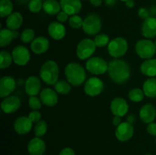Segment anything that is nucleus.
<instances>
[{
  "label": "nucleus",
  "instance_id": "obj_1",
  "mask_svg": "<svg viewBox=\"0 0 156 155\" xmlns=\"http://www.w3.org/2000/svg\"><path fill=\"white\" fill-rule=\"evenodd\" d=\"M108 75L116 84H123L130 77V68L122 59H114L108 64Z\"/></svg>",
  "mask_w": 156,
  "mask_h": 155
},
{
  "label": "nucleus",
  "instance_id": "obj_2",
  "mask_svg": "<svg viewBox=\"0 0 156 155\" xmlns=\"http://www.w3.org/2000/svg\"><path fill=\"white\" fill-rule=\"evenodd\" d=\"M65 75L67 81L73 86L82 85L86 79L85 69L79 63L71 62L65 68Z\"/></svg>",
  "mask_w": 156,
  "mask_h": 155
},
{
  "label": "nucleus",
  "instance_id": "obj_3",
  "mask_svg": "<svg viewBox=\"0 0 156 155\" xmlns=\"http://www.w3.org/2000/svg\"><path fill=\"white\" fill-rule=\"evenodd\" d=\"M59 74V66L53 60H49L43 64L40 70V76L47 84L54 85L58 81Z\"/></svg>",
  "mask_w": 156,
  "mask_h": 155
},
{
  "label": "nucleus",
  "instance_id": "obj_4",
  "mask_svg": "<svg viewBox=\"0 0 156 155\" xmlns=\"http://www.w3.org/2000/svg\"><path fill=\"white\" fill-rule=\"evenodd\" d=\"M102 24L100 17L94 13L87 15L84 19L82 30L89 36L97 35L101 30Z\"/></svg>",
  "mask_w": 156,
  "mask_h": 155
},
{
  "label": "nucleus",
  "instance_id": "obj_5",
  "mask_svg": "<svg viewBox=\"0 0 156 155\" xmlns=\"http://www.w3.org/2000/svg\"><path fill=\"white\" fill-rule=\"evenodd\" d=\"M128 50V43L124 38L116 37L110 41L108 51L111 56L117 59L124 56Z\"/></svg>",
  "mask_w": 156,
  "mask_h": 155
},
{
  "label": "nucleus",
  "instance_id": "obj_6",
  "mask_svg": "<svg viewBox=\"0 0 156 155\" xmlns=\"http://www.w3.org/2000/svg\"><path fill=\"white\" fill-rule=\"evenodd\" d=\"M136 52L142 59H152L156 53L155 43L150 40H140L136 44Z\"/></svg>",
  "mask_w": 156,
  "mask_h": 155
},
{
  "label": "nucleus",
  "instance_id": "obj_7",
  "mask_svg": "<svg viewBox=\"0 0 156 155\" xmlns=\"http://www.w3.org/2000/svg\"><path fill=\"white\" fill-rule=\"evenodd\" d=\"M94 41L89 38H85L79 43L76 49V55L81 60L90 59L96 50Z\"/></svg>",
  "mask_w": 156,
  "mask_h": 155
},
{
  "label": "nucleus",
  "instance_id": "obj_8",
  "mask_svg": "<svg viewBox=\"0 0 156 155\" xmlns=\"http://www.w3.org/2000/svg\"><path fill=\"white\" fill-rule=\"evenodd\" d=\"M85 67L90 73L99 75V74H105L108 71V64L102 58L94 56V57H91L87 60Z\"/></svg>",
  "mask_w": 156,
  "mask_h": 155
},
{
  "label": "nucleus",
  "instance_id": "obj_9",
  "mask_svg": "<svg viewBox=\"0 0 156 155\" xmlns=\"http://www.w3.org/2000/svg\"><path fill=\"white\" fill-rule=\"evenodd\" d=\"M104 82L100 78L91 77L85 81L84 91L87 95L90 97H96L101 94L104 90Z\"/></svg>",
  "mask_w": 156,
  "mask_h": 155
},
{
  "label": "nucleus",
  "instance_id": "obj_10",
  "mask_svg": "<svg viewBox=\"0 0 156 155\" xmlns=\"http://www.w3.org/2000/svg\"><path fill=\"white\" fill-rule=\"evenodd\" d=\"M12 58L16 65L20 66L26 65L30 59L29 50L24 46H17L12 50Z\"/></svg>",
  "mask_w": 156,
  "mask_h": 155
},
{
  "label": "nucleus",
  "instance_id": "obj_11",
  "mask_svg": "<svg viewBox=\"0 0 156 155\" xmlns=\"http://www.w3.org/2000/svg\"><path fill=\"white\" fill-rule=\"evenodd\" d=\"M134 134V128L132 124L128 122H122L120 126L117 127L115 131L116 138L120 141L124 142V141H129L132 138Z\"/></svg>",
  "mask_w": 156,
  "mask_h": 155
},
{
  "label": "nucleus",
  "instance_id": "obj_12",
  "mask_svg": "<svg viewBox=\"0 0 156 155\" xmlns=\"http://www.w3.org/2000/svg\"><path fill=\"white\" fill-rule=\"evenodd\" d=\"M16 88V81L11 76H4L0 80V97L5 98L12 94Z\"/></svg>",
  "mask_w": 156,
  "mask_h": 155
},
{
  "label": "nucleus",
  "instance_id": "obj_13",
  "mask_svg": "<svg viewBox=\"0 0 156 155\" xmlns=\"http://www.w3.org/2000/svg\"><path fill=\"white\" fill-rule=\"evenodd\" d=\"M111 110L114 115L123 117L127 114L129 105L125 99L122 97H116L111 103Z\"/></svg>",
  "mask_w": 156,
  "mask_h": 155
},
{
  "label": "nucleus",
  "instance_id": "obj_14",
  "mask_svg": "<svg viewBox=\"0 0 156 155\" xmlns=\"http://www.w3.org/2000/svg\"><path fill=\"white\" fill-rule=\"evenodd\" d=\"M21 100L16 96H9L5 97L1 103L2 110L6 114L16 112L21 106Z\"/></svg>",
  "mask_w": 156,
  "mask_h": 155
},
{
  "label": "nucleus",
  "instance_id": "obj_15",
  "mask_svg": "<svg viewBox=\"0 0 156 155\" xmlns=\"http://www.w3.org/2000/svg\"><path fill=\"white\" fill-rule=\"evenodd\" d=\"M40 98L43 104L47 106H53L57 104L59 97L57 92L51 88H44L40 93Z\"/></svg>",
  "mask_w": 156,
  "mask_h": 155
},
{
  "label": "nucleus",
  "instance_id": "obj_16",
  "mask_svg": "<svg viewBox=\"0 0 156 155\" xmlns=\"http://www.w3.org/2000/svg\"><path fill=\"white\" fill-rule=\"evenodd\" d=\"M59 2L62 11L71 16L77 15L82 7L81 0H60Z\"/></svg>",
  "mask_w": 156,
  "mask_h": 155
},
{
  "label": "nucleus",
  "instance_id": "obj_17",
  "mask_svg": "<svg viewBox=\"0 0 156 155\" xmlns=\"http://www.w3.org/2000/svg\"><path fill=\"white\" fill-rule=\"evenodd\" d=\"M45 150V142L39 137H35L29 141L27 151L30 155H44Z\"/></svg>",
  "mask_w": 156,
  "mask_h": 155
},
{
  "label": "nucleus",
  "instance_id": "obj_18",
  "mask_svg": "<svg viewBox=\"0 0 156 155\" xmlns=\"http://www.w3.org/2000/svg\"><path fill=\"white\" fill-rule=\"evenodd\" d=\"M32 122L27 116H21L15 120L14 123L15 131L19 135H26L32 129Z\"/></svg>",
  "mask_w": 156,
  "mask_h": 155
},
{
  "label": "nucleus",
  "instance_id": "obj_19",
  "mask_svg": "<svg viewBox=\"0 0 156 155\" xmlns=\"http://www.w3.org/2000/svg\"><path fill=\"white\" fill-rule=\"evenodd\" d=\"M50 47V42L48 39L44 36H37L35 38L30 44L32 52L37 55H41L46 53Z\"/></svg>",
  "mask_w": 156,
  "mask_h": 155
},
{
  "label": "nucleus",
  "instance_id": "obj_20",
  "mask_svg": "<svg viewBox=\"0 0 156 155\" xmlns=\"http://www.w3.org/2000/svg\"><path fill=\"white\" fill-rule=\"evenodd\" d=\"M41 82L36 76H30L25 81V91L27 95L37 96L41 93Z\"/></svg>",
  "mask_w": 156,
  "mask_h": 155
},
{
  "label": "nucleus",
  "instance_id": "obj_21",
  "mask_svg": "<svg viewBox=\"0 0 156 155\" xmlns=\"http://www.w3.org/2000/svg\"><path fill=\"white\" fill-rule=\"evenodd\" d=\"M47 30H48L49 35L56 40H62L66 33L65 26L62 23L57 22V21L50 23L48 26Z\"/></svg>",
  "mask_w": 156,
  "mask_h": 155
},
{
  "label": "nucleus",
  "instance_id": "obj_22",
  "mask_svg": "<svg viewBox=\"0 0 156 155\" xmlns=\"http://www.w3.org/2000/svg\"><path fill=\"white\" fill-rule=\"evenodd\" d=\"M142 33L146 38H154L156 36V18L149 17L144 20L142 26Z\"/></svg>",
  "mask_w": 156,
  "mask_h": 155
},
{
  "label": "nucleus",
  "instance_id": "obj_23",
  "mask_svg": "<svg viewBox=\"0 0 156 155\" xmlns=\"http://www.w3.org/2000/svg\"><path fill=\"white\" fill-rule=\"evenodd\" d=\"M140 116L145 123L152 122L155 119L156 109L152 104H146L142 106L140 110Z\"/></svg>",
  "mask_w": 156,
  "mask_h": 155
},
{
  "label": "nucleus",
  "instance_id": "obj_24",
  "mask_svg": "<svg viewBox=\"0 0 156 155\" xmlns=\"http://www.w3.org/2000/svg\"><path fill=\"white\" fill-rule=\"evenodd\" d=\"M23 23V17L19 12H12L6 19V26L8 29L17 30L21 27Z\"/></svg>",
  "mask_w": 156,
  "mask_h": 155
},
{
  "label": "nucleus",
  "instance_id": "obj_25",
  "mask_svg": "<svg viewBox=\"0 0 156 155\" xmlns=\"http://www.w3.org/2000/svg\"><path fill=\"white\" fill-rule=\"evenodd\" d=\"M140 71L144 75L149 77L156 76V59H149L142 63Z\"/></svg>",
  "mask_w": 156,
  "mask_h": 155
},
{
  "label": "nucleus",
  "instance_id": "obj_26",
  "mask_svg": "<svg viewBox=\"0 0 156 155\" xmlns=\"http://www.w3.org/2000/svg\"><path fill=\"white\" fill-rule=\"evenodd\" d=\"M43 9L47 15H54L60 12V2L56 0H45L43 5Z\"/></svg>",
  "mask_w": 156,
  "mask_h": 155
},
{
  "label": "nucleus",
  "instance_id": "obj_27",
  "mask_svg": "<svg viewBox=\"0 0 156 155\" xmlns=\"http://www.w3.org/2000/svg\"><path fill=\"white\" fill-rule=\"evenodd\" d=\"M143 91L146 97L149 98L156 97V78H150L143 84Z\"/></svg>",
  "mask_w": 156,
  "mask_h": 155
},
{
  "label": "nucleus",
  "instance_id": "obj_28",
  "mask_svg": "<svg viewBox=\"0 0 156 155\" xmlns=\"http://www.w3.org/2000/svg\"><path fill=\"white\" fill-rule=\"evenodd\" d=\"M13 39H15L13 30L6 28L2 29L0 32V46L2 47L9 45Z\"/></svg>",
  "mask_w": 156,
  "mask_h": 155
},
{
  "label": "nucleus",
  "instance_id": "obj_29",
  "mask_svg": "<svg viewBox=\"0 0 156 155\" xmlns=\"http://www.w3.org/2000/svg\"><path fill=\"white\" fill-rule=\"evenodd\" d=\"M13 11V4L11 0H1L0 2V15L2 18L9 17Z\"/></svg>",
  "mask_w": 156,
  "mask_h": 155
},
{
  "label": "nucleus",
  "instance_id": "obj_30",
  "mask_svg": "<svg viewBox=\"0 0 156 155\" xmlns=\"http://www.w3.org/2000/svg\"><path fill=\"white\" fill-rule=\"evenodd\" d=\"M54 89L59 94L66 95L69 93L70 90H71V86H70V83L69 81H66L65 80H60L58 81L55 84Z\"/></svg>",
  "mask_w": 156,
  "mask_h": 155
},
{
  "label": "nucleus",
  "instance_id": "obj_31",
  "mask_svg": "<svg viewBox=\"0 0 156 155\" xmlns=\"http://www.w3.org/2000/svg\"><path fill=\"white\" fill-rule=\"evenodd\" d=\"M0 68L2 69H4V68H9L12 63V61H13V58H12V55L10 53H9L8 51L5 50H2L0 53Z\"/></svg>",
  "mask_w": 156,
  "mask_h": 155
},
{
  "label": "nucleus",
  "instance_id": "obj_32",
  "mask_svg": "<svg viewBox=\"0 0 156 155\" xmlns=\"http://www.w3.org/2000/svg\"><path fill=\"white\" fill-rule=\"evenodd\" d=\"M128 96L131 101L134 102V103H139L143 100L146 95H145L143 90H141L140 88H133V89L130 90Z\"/></svg>",
  "mask_w": 156,
  "mask_h": 155
},
{
  "label": "nucleus",
  "instance_id": "obj_33",
  "mask_svg": "<svg viewBox=\"0 0 156 155\" xmlns=\"http://www.w3.org/2000/svg\"><path fill=\"white\" fill-rule=\"evenodd\" d=\"M47 131V124L44 120H41L36 123L34 126V134L36 137H41L44 136L46 134Z\"/></svg>",
  "mask_w": 156,
  "mask_h": 155
},
{
  "label": "nucleus",
  "instance_id": "obj_34",
  "mask_svg": "<svg viewBox=\"0 0 156 155\" xmlns=\"http://www.w3.org/2000/svg\"><path fill=\"white\" fill-rule=\"evenodd\" d=\"M35 32L33 29L27 28L22 31L21 34V40L24 43H29L32 42L34 38Z\"/></svg>",
  "mask_w": 156,
  "mask_h": 155
},
{
  "label": "nucleus",
  "instance_id": "obj_35",
  "mask_svg": "<svg viewBox=\"0 0 156 155\" xmlns=\"http://www.w3.org/2000/svg\"><path fill=\"white\" fill-rule=\"evenodd\" d=\"M94 43L97 47H104L106 45H108L110 43V38L106 33H101L98 34L94 37Z\"/></svg>",
  "mask_w": 156,
  "mask_h": 155
},
{
  "label": "nucleus",
  "instance_id": "obj_36",
  "mask_svg": "<svg viewBox=\"0 0 156 155\" xmlns=\"http://www.w3.org/2000/svg\"><path fill=\"white\" fill-rule=\"evenodd\" d=\"M83 22L84 20L77 15H72L69 19V24L73 29H79L80 27H82Z\"/></svg>",
  "mask_w": 156,
  "mask_h": 155
},
{
  "label": "nucleus",
  "instance_id": "obj_37",
  "mask_svg": "<svg viewBox=\"0 0 156 155\" xmlns=\"http://www.w3.org/2000/svg\"><path fill=\"white\" fill-rule=\"evenodd\" d=\"M42 0H30L28 2V9L33 13H37L43 9Z\"/></svg>",
  "mask_w": 156,
  "mask_h": 155
},
{
  "label": "nucleus",
  "instance_id": "obj_38",
  "mask_svg": "<svg viewBox=\"0 0 156 155\" xmlns=\"http://www.w3.org/2000/svg\"><path fill=\"white\" fill-rule=\"evenodd\" d=\"M42 101L41 98H38L36 96H31L29 97L28 100V105L30 109L33 110H38L42 106Z\"/></svg>",
  "mask_w": 156,
  "mask_h": 155
},
{
  "label": "nucleus",
  "instance_id": "obj_39",
  "mask_svg": "<svg viewBox=\"0 0 156 155\" xmlns=\"http://www.w3.org/2000/svg\"><path fill=\"white\" fill-rule=\"evenodd\" d=\"M28 117L30 121L34 123H37L41 120V114L39 111L34 110L28 114Z\"/></svg>",
  "mask_w": 156,
  "mask_h": 155
},
{
  "label": "nucleus",
  "instance_id": "obj_40",
  "mask_svg": "<svg viewBox=\"0 0 156 155\" xmlns=\"http://www.w3.org/2000/svg\"><path fill=\"white\" fill-rule=\"evenodd\" d=\"M146 131L149 135H152V136H156V123L153 122L149 123L146 127Z\"/></svg>",
  "mask_w": 156,
  "mask_h": 155
},
{
  "label": "nucleus",
  "instance_id": "obj_41",
  "mask_svg": "<svg viewBox=\"0 0 156 155\" xmlns=\"http://www.w3.org/2000/svg\"><path fill=\"white\" fill-rule=\"evenodd\" d=\"M56 18H57V20L59 22L63 23L66 22L68 20L69 15L67 13H66L65 12H63V11H61V12H59L57 14V17Z\"/></svg>",
  "mask_w": 156,
  "mask_h": 155
},
{
  "label": "nucleus",
  "instance_id": "obj_42",
  "mask_svg": "<svg viewBox=\"0 0 156 155\" xmlns=\"http://www.w3.org/2000/svg\"><path fill=\"white\" fill-rule=\"evenodd\" d=\"M138 15L139 16H140V18L146 20V18H148L149 17V11L146 9H145V8H141V9H139Z\"/></svg>",
  "mask_w": 156,
  "mask_h": 155
},
{
  "label": "nucleus",
  "instance_id": "obj_43",
  "mask_svg": "<svg viewBox=\"0 0 156 155\" xmlns=\"http://www.w3.org/2000/svg\"><path fill=\"white\" fill-rule=\"evenodd\" d=\"M59 155H76V153L71 147H65L59 152Z\"/></svg>",
  "mask_w": 156,
  "mask_h": 155
},
{
  "label": "nucleus",
  "instance_id": "obj_44",
  "mask_svg": "<svg viewBox=\"0 0 156 155\" xmlns=\"http://www.w3.org/2000/svg\"><path fill=\"white\" fill-rule=\"evenodd\" d=\"M121 117L117 116V115H114V119H113V124L116 126H118L121 124Z\"/></svg>",
  "mask_w": 156,
  "mask_h": 155
},
{
  "label": "nucleus",
  "instance_id": "obj_45",
  "mask_svg": "<svg viewBox=\"0 0 156 155\" xmlns=\"http://www.w3.org/2000/svg\"><path fill=\"white\" fill-rule=\"evenodd\" d=\"M90 2L92 5L95 6V7H99L101 5L102 0H90Z\"/></svg>",
  "mask_w": 156,
  "mask_h": 155
},
{
  "label": "nucleus",
  "instance_id": "obj_46",
  "mask_svg": "<svg viewBox=\"0 0 156 155\" xmlns=\"http://www.w3.org/2000/svg\"><path fill=\"white\" fill-rule=\"evenodd\" d=\"M126 120H127L126 122H128L130 123V124H133V123L134 122H135V120H136L135 115H134L133 114H130V115H129L127 116V118H126Z\"/></svg>",
  "mask_w": 156,
  "mask_h": 155
},
{
  "label": "nucleus",
  "instance_id": "obj_47",
  "mask_svg": "<svg viewBox=\"0 0 156 155\" xmlns=\"http://www.w3.org/2000/svg\"><path fill=\"white\" fill-rule=\"evenodd\" d=\"M105 3L108 6H114L117 3V0H105Z\"/></svg>",
  "mask_w": 156,
  "mask_h": 155
},
{
  "label": "nucleus",
  "instance_id": "obj_48",
  "mask_svg": "<svg viewBox=\"0 0 156 155\" xmlns=\"http://www.w3.org/2000/svg\"><path fill=\"white\" fill-rule=\"evenodd\" d=\"M135 5V2L133 0H128L126 2V6L128 8H133Z\"/></svg>",
  "mask_w": 156,
  "mask_h": 155
},
{
  "label": "nucleus",
  "instance_id": "obj_49",
  "mask_svg": "<svg viewBox=\"0 0 156 155\" xmlns=\"http://www.w3.org/2000/svg\"><path fill=\"white\" fill-rule=\"evenodd\" d=\"M13 34H14V38H15V39L18 38V36H19V33H18L17 30H13Z\"/></svg>",
  "mask_w": 156,
  "mask_h": 155
},
{
  "label": "nucleus",
  "instance_id": "obj_50",
  "mask_svg": "<svg viewBox=\"0 0 156 155\" xmlns=\"http://www.w3.org/2000/svg\"><path fill=\"white\" fill-rule=\"evenodd\" d=\"M120 1H122V2H126V1H128V0H120Z\"/></svg>",
  "mask_w": 156,
  "mask_h": 155
},
{
  "label": "nucleus",
  "instance_id": "obj_51",
  "mask_svg": "<svg viewBox=\"0 0 156 155\" xmlns=\"http://www.w3.org/2000/svg\"><path fill=\"white\" fill-rule=\"evenodd\" d=\"M144 155H152V154H151V153H146V154Z\"/></svg>",
  "mask_w": 156,
  "mask_h": 155
},
{
  "label": "nucleus",
  "instance_id": "obj_52",
  "mask_svg": "<svg viewBox=\"0 0 156 155\" xmlns=\"http://www.w3.org/2000/svg\"><path fill=\"white\" fill-rule=\"evenodd\" d=\"M155 46H156V41H155Z\"/></svg>",
  "mask_w": 156,
  "mask_h": 155
},
{
  "label": "nucleus",
  "instance_id": "obj_53",
  "mask_svg": "<svg viewBox=\"0 0 156 155\" xmlns=\"http://www.w3.org/2000/svg\"><path fill=\"white\" fill-rule=\"evenodd\" d=\"M155 143H156V138H155Z\"/></svg>",
  "mask_w": 156,
  "mask_h": 155
},
{
  "label": "nucleus",
  "instance_id": "obj_54",
  "mask_svg": "<svg viewBox=\"0 0 156 155\" xmlns=\"http://www.w3.org/2000/svg\"><path fill=\"white\" fill-rule=\"evenodd\" d=\"M42 1H43V0H42ZM44 1H45V0H44Z\"/></svg>",
  "mask_w": 156,
  "mask_h": 155
}]
</instances>
